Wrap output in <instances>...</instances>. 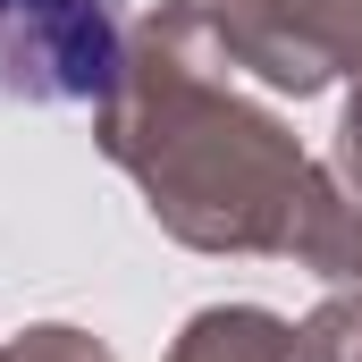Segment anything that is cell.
Listing matches in <instances>:
<instances>
[{"mask_svg": "<svg viewBox=\"0 0 362 362\" xmlns=\"http://www.w3.org/2000/svg\"><path fill=\"white\" fill-rule=\"evenodd\" d=\"M118 0H0L8 101H101L118 85Z\"/></svg>", "mask_w": 362, "mask_h": 362, "instance_id": "obj_1", "label": "cell"}]
</instances>
